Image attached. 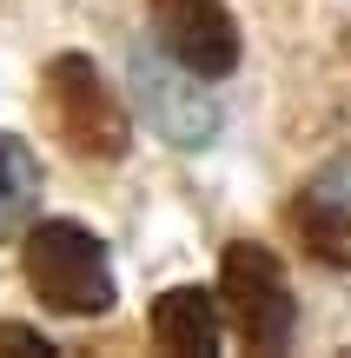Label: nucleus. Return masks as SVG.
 Here are the masks:
<instances>
[{"mask_svg": "<svg viewBox=\"0 0 351 358\" xmlns=\"http://www.w3.org/2000/svg\"><path fill=\"white\" fill-rule=\"evenodd\" d=\"M20 272L33 285V299L60 319H100L113 312V266L106 245L73 219H40L20 239Z\"/></svg>", "mask_w": 351, "mask_h": 358, "instance_id": "nucleus-1", "label": "nucleus"}, {"mask_svg": "<svg viewBox=\"0 0 351 358\" xmlns=\"http://www.w3.org/2000/svg\"><path fill=\"white\" fill-rule=\"evenodd\" d=\"M47 106H53L60 140L73 146L80 159H126L133 120H126L119 93L106 87V73L87 53H53L47 60Z\"/></svg>", "mask_w": 351, "mask_h": 358, "instance_id": "nucleus-2", "label": "nucleus"}, {"mask_svg": "<svg viewBox=\"0 0 351 358\" xmlns=\"http://www.w3.org/2000/svg\"><path fill=\"white\" fill-rule=\"evenodd\" d=\"M219 299L232 312V332L246 338L252 352H285L292 332H299V306H292V285L278 272V259L265 245L239 239L225 245L219 259Z\"/></svg>", "mask_w": 351, "mask_h": 358, "instance_id": "nucleus-3", "label": "nucleus"}, {"mask_svg": "<svg viewBox=\"0 0 351 358\" xmlns=\"http://www.w3.org/2000/svg\"><path fill=\"white\" fill-rule=\"evenodd\" d=\"M153 34L193 80H225L239 66V20L219 0H153Z\"/></svg>", "mask_w": 351, "mask_h": 358, "instance_id": "nucleus-4", "label": "nucleus"}, {"mask_svg": "<svg viewBox=\"0 0 351 358\" xmlns=\"http://www.w3.org/2000/svg\"><path fill=\"white\" fill-rule=\"evenodd\" d=\"M292 219H299L305 245H312L325 266H351V159H338V166L318 173L312 186L299 192Z\"/></svg>", "mask_w": 351, "mask_h": 358, "instance_id": "nucleus-5", "label": "nucleus"}, {"mask_svg": "<svg viewBox=\"0 0 351 358\" xmlns=\"http://www.w3.org/2000/svg\"><path fill=\"white\" fill-rule=\"evenodd\" d=\"M153 338L159 352H186V358H206L219 352V299L199 292V285H172V292H159L153 306Z\"/></svg>", "mask_w": 351, "mask_h": 358, "instance_id": "nucleus-6", "label": "nucleus"}, {"mask_svg": "<svg viewBox=\"0 0 351 358\" xmlns=\"http://www.w3.org/2000/svg\"><path fill=\"white\" fill-rule=\"evenodd\" d=\"M33 213H40V159L27 153V140L0 133V245L27 239Z\"/></svg>", "mask_w": 351, "mask_h": 358, "instance_id": "nucleus-7", "label": "nucleus"}, {"mask_svg": "<svg viewBox=\"0 0 351 358\" xmlns=\"http://www.w3.org/2000/svg\"><path fill=\"white\" fill-rule=\"evenodd\" d=\"M0 352H40V358H47L53 345L33 332V325H0Z\"/></svg>", "mask_w": 351, "mask_h": 358, "instance_id": "nucleus-8", "label": "nucleus"}]
</instances>
